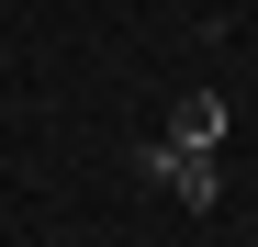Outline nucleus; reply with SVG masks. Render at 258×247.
Returning <instances> with one entry per match:
<instances>
[{
  "instance_id": "f257e3e1",
  "label": "nucleus",
  "mask_w": 258,
  "mask_h": 247,
  "mask_svg": "<svg viewBox=\"0 0 258 247\" xmlns=\"http://www.w3.org/2000/svg\"><path fill=\"white\" fill-rule=\"evenodd\" d=\"M146 180H157V191H180L191 214L225 191V180H213V146H180V135H157V146H146Z\"/></svg>"
},
{
  "instance_id": "f03ea898",
  "label": "nucleus",
  "mask_w": 258,
  "mask_h": 247,
  "mask_svg": "<svg viewBox=\"0 0 258 247\" xmlns=\"http://www.w3.org/2000/svg\"><path fill=\"white\" fill-rule=\"evenodd\" d=\"M168 135H180V146H225V90H180Z\"/></svg>"
}]
</instances>
